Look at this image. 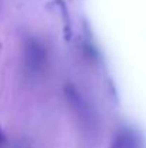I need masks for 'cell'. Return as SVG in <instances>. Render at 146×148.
<instances>
[{"label":"cell","mask_w":146,"mask_h":148,"mask_svg":"<svg viewBox=\"0 0 146 148\" xmlns=\"http://www.w3.org/2000/svg\"><path fill=\"white\" fill-rule=\"evenodd\" d=\"M65 97L67 99L70 109L76 115V118L79 119V124L85 130L93 131L96 128V115H95L90 103L82 95V92L75 85L67 84L65 86Z\"/></svg>","instance_id":"obj_1"},{"label":"cell","mask_w":146,"mask_h":148,"mask_svg":"<svg viewBox=\"0 0 146 148\" xmlns=\"http://www.w3.org/2000/svg\"><path fill=\"white\" fill-rule=\"evenodd\" d=\"M24 63L30 72L40 71L46 62L45 46L36 39H27L24 42Z\"/></svg>","instance_id":"obj_2"},{"label":"cell","mask_w":146,"mask_h":148,"mask_svg":"<svg viewBox=\"0 0 146 148\" xmlns=\"http://www.w3.org/2000/svg\"><path fill=\"white\" fill-rule=\"evenodd\" d=\"M109 148H145L141 134L130 128H123L117 131L110 143Z\"/></svg>","instance_id":"obj_3"},{"label":"cell","mask_w":146,"mask_h":148,"mask_svg":"<svg viewBox=\"0 0 146 148\" xmlns=\"http://www.w3.org/2000/svg\"><path fill=\"white\" fill-rule=\"evenodd\" d=\"M4 144V134H3V130H1V125H0V147Z\"/></svg>","instance_id":"obj_4"}]
</instances>
